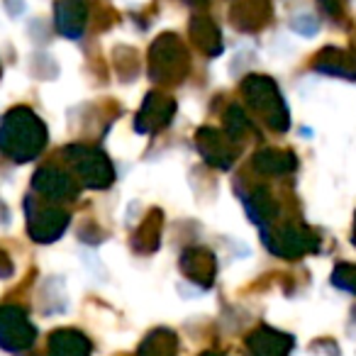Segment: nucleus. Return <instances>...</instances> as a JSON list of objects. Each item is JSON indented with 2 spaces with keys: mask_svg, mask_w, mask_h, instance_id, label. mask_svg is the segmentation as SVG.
Wrapping results in <instances>:
<instances>
[]
</instances>
